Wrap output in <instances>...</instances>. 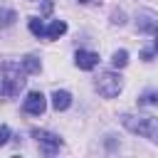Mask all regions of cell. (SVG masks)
<instances>
[{"mask_svg": "<svg viewBox=\"0 0 158 158\" xmlns=\"http://www.w3.org/2000/svg\"><path fill=\"white\" fill-rule=\"evenodd\" d=\"M25 81H27V69L22 67V62H5L0 67V96L5 99L17 96Z\"/></svg>", "mask_w": 158, "mask_h": 158, "instance_id": "1", "label": "cell"}, {"mask_svg": "<svg viewBox=\"0 0 158 158\" xmlns=\"http://www.w3.org/2000/svg\"><path fill=\"white\" fill-rule=\"evenodd\" d=\"M121 123L131 131V133H138V136H146V138H158V118L153 116H133V114H123L121 116Z\"/></svg>", "mask_w": 158, "mask_h": 158, "instance_id": "2", "label": "cell"}, {"mask_svg": "<svg viewBox=\"0 0 158 158\" xmlns=\"http://www.w3.org/2000/svg\"><path fill=\"white\" fill-rule=\"evenodd\" d=\"M64 32H67V22H64V20H52V22L47 25V30H44V37H49V40H59Z\"/></svg>", "mask_w": 158, "mask_h": 158, "instance_id": "9", "label": "cell"}, {"mask_svg": "<svg viewBox=\"0 0 158 158\" xmlns=\"http://www.w3.org/2000/svg\"><path fill=\"white\" fill-rule=\"evenodd\" d=\"M74 64L79 67V69H94L96 64H99V54L96 52H89V49H79L77 52V57H74Z\"/></svg>", "mask_w": 158, "mask_h": 158, "instance_id": "6", "label": "cell"}, {"mask_svg": "<svg viewBox=\"0 0 158 158\" xmlns=\"http://www.w3.org/2000/svg\"><path fill=\"white\" fill-rule=\"evenodd\" d=\"M138 30L141 32H151L153 37H158V17L153 12H141L138 15Z\"/></svg>", "mask_w": 158, "mask_h": 158, "instance_id": "7", "label": "cell"}, {"mask_svg": "<svg viewBox=\"0 0 158 158\" xmlns=\"http://www.w3.org/2000/svg\"><path fill=\"white\" fill-rule=\"evenodd\" d=\"M44 109H47V99H44V94H42V91H30L27 99H25V111L32 114V116H42Z\"/></svg>", "mask_w": 158, "mask_h": 158, "instance_id": "5", "label": "cell"}, {"mask_svg": "<svg viewBox=\"0 0 158 158\" xmlns=\"http://www.w3.org/2000/svg\"><path fill=\"white\" fill-rule=\"evenodd\" d=\"M7 141H10V128L5 123H0V146H5Z\"/></svg>", "mask_w": 158, "mask_h": 158, "instance_id": "14", "label": "cell"}, {"mask_svg": "<svg viewBox=\"0 0 158 158\" xmlns=\"http://www.w3.org/2000/svg\"><path fill=\"white\" fill-rule=\"evenodd\" d=\"M27 25H30V32H32L35 37H44V30H47V27H44V22H42L40 17H30Z\"/></svg>", "mask_w": 158, "mask_h": 158, "instance_id": "11", "label": "cell"}, {"mask_svg": "<svg viewBox=\"0 0 158 158\" xmlns=\"http://www.w3.org/2000/svg\"><path fill=\"white\" fill-rule=\"evenodd\" d=\"M111 64H114L116 69H123V67L128 64V52H126V49H116L114 57H111Z\"/></svg>", "mask_w": 158, "mask_h": 158, "instance_id": "12", "label": "cell"}, {"mask_svg": "<svg viewBox=\"0 0 158 158\" xmlns=\"http://www.w3.org/2000/svg\"><path fill=\"white\" fill-rule=\"evenodd\" d=\"M138 104H143V106H158V91H143L138 96Z\"/></svg>", "mask_w": 158, "mask_h": 158, "instance_id": "13", "label": "cell"}, {"mask_svg": "<svg viewBox=\"0 0 158 158\" xmlns=\"http://www.w3.org/2000/svg\"><path fill=\"white\" fill-rule=\"evenodd\" d=\"M42 10H44V12H52V2H49V0H47V2H44V5H42Z\"/></svg>", "mask_w": 158, "mask_h": 158, "instance_id": "15", "label": "cell"}, {"mask_svg": "<svg viewBox=\"0 0 158 158\" xmlns=\"http://www.w3.org/2000/svg\"><path fill=\"white\" fill-rule=\"evenodd\" d=\"M121 89H123V81H121L118 74H114V72H104V74L96 77V91H99L101 96L114 99V96L121 94Z\"/></svg>", "mask_w": 158, "mask_h": 158, "instance_id": "3", "label": "cell"}, {"mask_svg": "<svg viewBox=\"0 0 158 158\" xmlns=\"http://www.w3.org/2000/svg\"><path fill=\"white\" fill-rule=\"evenodd\" d=\"M20 62H22V67L27 69V74H35V72H40V69H42V64H40V59H37L35 54H27V57H25V59H20Z\"/></svg>", "mask_w": 158, "mask_h": 158, "instance_id": "10", "label": "cell"}, {"mask_svg": "<svg viewBox=\"0 0 158 158\" xmlns=\"http://www.w3.org/2000/svg\"><path fill=\"white\" fill-rule=\"evenodd\" d=\"M69 104H72V94H69V91H64V89L59 91V89H57V91L52 94V106H54V111H64V109H69Z\"/></svg>", "mask_w": 158, "mask_h": 158, "instance_id": "8", "label": "cell"}, {"mask_svg": "<svg viewBox=\"0 0 158 158\" xmlns=\"http://www.w3.org/2000/svg\"><path fill=\"white\" fill-rule=\"evenodd\" d=\"M79 2H91V0H79Z\"/></svg>", "mask_w": 158, "mask_h": 158, "instance_id": "16", "label": "cell"}, {"mask_svg": "<svg viewBox=\"0 0 158 158\" xmlns=\"http://www.w3.org/2000/svg\"><path fill=\"white\" fill-rule=\"evenodd\" d=\"M32 136L37 138V143H40V148L44 151V153H54V151H59V146H62V138L59 136H54V133H49V131H42V128H35L32 131Z\"/></svg>", "mask_w": 158, "mask_h": 158, "instance_id": "4", "label": "cell"}]
</instances>
